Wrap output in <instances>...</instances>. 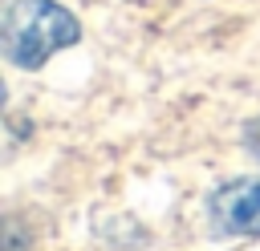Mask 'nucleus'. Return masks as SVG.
Masks as SVG:
<instances>
[{"instance_id":"obj_1","label":"nucleus","mask_w":260,"mask_h":251,"mask_svg":"<svg viewBox=\"0 0 260 251\" xmlns=\"http://www.w3.org/2000/svg\"><path fill=\"white\" fill-rule=\"evenodd\" d=\"M81 40L77 16L57 0H12L0 20V49L16 69H41L53 53Z\"/></svg>"},{"instance_id":"obj_2","label":"nucleus","mask_w":260,"mask_h":251,"mask_svg":"<svg viewBox=\"0 0 260 251\" xmlns=\"http://www.w3.org/2000/svg\"><path fill=\"white\" fill-rule=\"evenodd\" d=\"M207 211L219 235H260V174L223 182L211 194Z\"/></svg>"},{"instance_id":"obj_3","label":"nucleus","mask_w":260,"mask_h":251,"mask_svg":"<svg viewBox=\"0 0 260 251\" xmlns=\"http://www.w3.org/2000/svg\"><path fill=\"white\" fill-rule=\"evenodd\" d=\"M244 146H248L252 158H260V117H252V121L244 126Z\"/></svg>"},{"instance_id":"obj_4","label":"nucleus","mask_w":260,"mask_h":251,"mask_svg":"<svg viewBox=\"0 0 260 251\" xmlns=\"http://www.w3.org/2000/svg\"><path fill=\"white\" fill-rule=\"evenodd\" d=\"M4 251H24V239H20V227L8 219V235H4Z\"/></svg>"}]
</instances>
